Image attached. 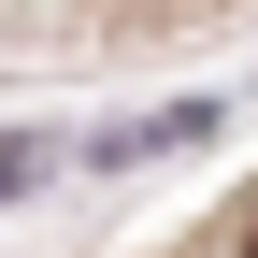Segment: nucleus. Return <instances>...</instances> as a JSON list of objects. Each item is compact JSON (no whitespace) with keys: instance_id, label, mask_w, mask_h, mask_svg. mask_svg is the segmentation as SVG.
I'll use <instances>...</instances> for the list:
<instances>
[{"instance_id":"obj_1","label":"nucleus","mask_w":258,"mask_h":258,"mask_svg":"<svg viewBox=\"0 0 258 258\" xmlns=\"http://www.w3.org/2000/svg\"><path fill=\"white\" fill-rule=\"evenodd\" d=\"M29 172H43V144H0V201H15V186H29Z\"/></svg>"}]
</instances>
